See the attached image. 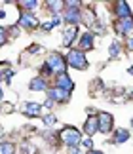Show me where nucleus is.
I'll use <instances>...</instances> for the list:
<instances>
[{
  "label": "nucleus",
  "mask_w": 133,
  "mask_h": 154,
  "mask_svg": "<svg viewBox=\"0 0 133 154\" xmlns=\"http://www.w3.org/2000/svg\"><path fill=\"white\" fill-rule=\"evenodd\" d=\"M88 154H103L101 150H95V149H91V150H88Z\"/></svg>",
  "instance_id": "29"
},
{
  "label": "nucleus",
  "mask_w": 133,
  "mask_h": 154,
  "mask_svg": "<svg viewBox=\"0 0 133 154\" xmlns=\"http://www.w3.org/2000/svg\"><path fill=\"white\" fill-rule=\"evenodd\" d=\"M48 69L51 70V74L55 72V74H63L66 72V59L61 55L59 51H51L50 55H48Z\"/></svg>",
  "instance_id": "2"
},
{
  "label": "nucleus",
  "mask_w": 133,
  "mask_h": 154,
  "mask_svg": "<svg viewBox=\"0 0 133 154\" xmlns=\"http://www.w3.org/2000/svg\"><path fill=\"white\" fill-rule=\"evenodd\" d=\"M6 38H8V31L4 27H0V46L6 44Z\"/></svg>",
  "instance_id": "25"
},
{
  "label": "nucleus",
  "mask_w": 133,
  "mask_h": 154,
  "mask_svg": "<svg viewBox=\"0 0 133 154\" xmlns=\"http://www.w3.org/2000/svg\"><path fill=\"white\" fill-rule=\"evenodd\" d=\"M65 23H69L70 27H76L78 21H82V11L80 10H65Z\"/></svg>",
  "instance_id": "11"
},
{
  "label": "nucleus",
  "mask_w": 133,
  "mask_h": 154,
  "mask_svg": "<svg viewBox=\"0 0 133 154\" xmlns=\"http://www.w3.org/2000/svg\"><path fill=\"white\" fill-rule=\"evenodd\" d=\"M4 97V93H2V88H0V99H2Z\"/></svg>",
  "instance_id": "31"
},
{
  "label": "nucleus",
  "mask_w": 133,
  "mask_h": 154,
  "mask_svg": "<svg viewBox=\"0 0 133 154\" xmlns=\"http://www.w3.org/2000/svg\"><path fill=\"white\" fill-rule=\"evenodd\" d=\"M55 114H51V112H48V114H44V124L46 126H53V124H55Z\"/></svg>",
  "instance_id": "24"
},
{
  "label": "nucleus",
  "mask_w": 133,
  "mask_h": 154,
  "mask_svg": "<svg viewBox=\"0 0 133 154\" xmlns=\"http://www.w3.org/2000/svg\"><path fill=\"white\" fill-rule=\"evenodd\" d=\"M19 6L25 11H32V10L38 8V2H36V0H23V2H19Z\"/></svg>",
  "instance_id": "17"
},
{
  "label": "nucleus",
  "mask_w": 133,
  "mask_h": 154,
  "mask_svg": "<svg viewBox=\"0 0 133 154\" xmlns=\"http://www.w3.org/2000/svg\"><path fill=\"white\" fill-rule=\"evenodd\" d=\"M97 124H99L101 133H110L112 128H114V118H112L110 112L101 110V112H97Z\"/></svg>",
  "instance_id": "4"
},
{
  "label": "nucleus",
  "mask_w": 133,
  "mask_h": 154,
  "mask_svg": "<svg viewBox=\"0 0 133 154\" xmlns=\"http://www.w3.org/2000/svg\"><path fill=\"white\" fill-rule=\"evenodd\" d=\"M69 95H70L69 91L59 90V88H53V90L48 91V97H50L53 103H65V101H69Z\"/></svg>",
  "instance_id": "9"
},
{
  "label": "nucleus",
  "mask_w": 133,
  "mask_h": 154,
  "mask_svg": "<svg viewBox=\"0 0 133 154\" xmlns=\"http://www.w3.org/2000/svg\"><path fill=\"white\" fill-rule=\"evenodd\" d=\"M23 112L27 116H40L42 114V105L40 103H25L23 105Z\"/></svg>",
  "instance_id": "13"
},
{
  "label": "nucleus",
  "mask_w": 133,
  "mask_h": 154,
  "mask_svg": "<svg viewBox=\"0 0 133 154\" xmlns=\"http://www.w3.org/2000/svg\"><path fill=\"white\" fill-rule=\"evenodd\" d=\"M131 128H133V118H131Z\"/></svg>",
  "instance_id": "32"
},
{
  "label": "nucleus",
  "mask_w": 133,
  "mask_h": 154,
  "mask_svg": "<svg viewBox=\"0 0 133 154\" xmlns=\"http://www.w3.org/2000/svg\"><path fill=\"white\" fill-rule=\"evenodd\" d=\"M59 23H61V21H59V17H57V15H53L50 21H46L44 25H42V29H44V31H51V29H55Z\"/></svg>",
  "instance_id": "18"
},
{
  "label": "nucleus",
  "mask_w": 133,
  "mask_h": 154,
  "mask_svg": "<svg viewBox=\"0 0 133 154\" xmlns=\"http://www.w3.org/2000/svg\"><path fill=\"white\" fill-rule=\"evenodd\" d=\"M44 105H46V106H53V105H55V103H53V101H51V99H50V97H48Z\"/></svg>",
  "instance_id": "27"
},
{
  "label": "nucleus",
  "mask_w": 133,
  "mask_h": 154,
  "mask_svg": "<svg viewBox=\"0 0 133 154\" xmlns=\"http://www.w3.org/2000/svg\"><path fill=\"white\" fill-rule=\"evenodd\" d=\"M55 88H59V90H65V91H72V88H74V82H72V78L66 72L63 74H57V78H55Z\"/></svg>",
  "instance_id": "7"
},
{
  "label": "nucleus",
  "mask_w": 133,
  "mask_h": 154,
  "mask_svg": "<svg viewBox=\"0 0 133 154\" xmlns=\"http://www.w3.org/2000/svg\"><path fill=\"white\" fill-rule=\"evenodd\" d=\"M128 139H129V129H128V128H118V129H114V143H116V145L128 143Z\"/></svg>",
  "instance_id": "14"
},
{
  "label": "nucleus",
  "mask_w": 133,
  "mask_h": 154,
  "mask_svg": "<svg viewBox=\"0 0 133 154\" xmlns=\"http://www.w3.org/2000/svg\"><path fill=\"white\" fill-rule=\"evenodd\" d=\"M114 14H116L118 19H124V17H129L131 15V8L128 2H116L114 4Z\"/></svg>",
  "instance_id": "12"
},
{
  "label": "nucleus",
  "mask_w": 133,
  "mask_h": 154,
  "mask_svg": "<svg viewBox=\"0 0 133 154\" xmlns=\"http://www.w3.org/2000/svg\"><path fill=\"white\" fill-rule=\"evenodd\" d=\"M15 149H14V145L11 143H2L0 145V154H14Z\"/></svg>",
  "instance_id": "20"
},
{
  "label": "nucleus",
  "mask_w": 133,
  "mask_h": 154,
  "mask_svg": "<svg viewBox=\"0 0 133 154\" xmlns=\"http://www.w3.org/2000/svg\"><path fill=\"white\" fill-rule=\"evenodd\" d=\"M76 34H78V27H69L65 31L63 34V44L65 46H72V42H74V38H76Z\"/></svg>",
  "instance_id": "15"
},
{
  "label": "nucleus",
  "mask_w": 133,
  "mask_h": 154,
  "mask_svg": "<svg viewBox=\"0 0 133 154\" xmlns=\"http://www.w3.org/2000/svg\"><path fill=\"white\" fill-rule=\"evenodd\" d=\"M114 29H116V32L120 34V36H128V34L133 31V15L124 17V19H118L116 25H114Z\"/></svg>",
  "instance_id": "5"
},
{
  "label": "nucleus",
  "mask_w": 133,
  "mask_h": 154,
  "mask_svg": "<svg viewBox=\"0 0 133 154\" xmlns=\"http://www.w3.org/2000/svg\"><path fill=\"white\" fill-rule=\"evenodd\" d=\"M29 90H32V91H44V90H48V82L38 76V78L31 80V84H29Z\"/></svg>",
  "instance_id": "16"
},
{
  "label": "nucleus",
  "mask_w": 133,
  "mask_h": 154,
  "mask_svg": "<svg viewBox=\"0 0 133 154\" xmlns=\"http://www.w3.org/2000/svg\"><path fill=\"white\" fill-rule=\"evenodd\" d=\"M59 137H61V143L66 145V149H74V146L82 145V133L74 126H65L59 133Z\"/></svg>",
  "instance_id": "1"
},
{
  "label": "nucleus",
  "mask_w": 133,
  "mask_h": 154,
  "mask_svg": "<svg viewBox=\"0 0 133 154\" xmlns=\"http://www.w3.org/2000/svg\"><path fill=\"white\" fill-rule=\"evenodd\" d=\"M120 50H122V48H120V44L116 42V40H114V42L108 46V55H110L112 59H116V57L120 55Z\"/></svg>",
  "instance_id": "19"
},
{
  "label": "nucleus",
  "mask_w": 133,
  "mask_h": 154,
  "mask_svg": "<svg viewBox=\"0 0 133 154\" xmlns=\"http://www.w3.org/2000/svg\"><path fill=\"white\" fill-rule=\"evenodd\" d=\"M19 25L25 27V29H34V27H38V19L34 17L32 11H21V15H19Z\"/></svg>",
  "instance_id": "6"
},
{
  "label": "nucleus",
  "mask_w": 133,
  "mask_h": 154,
  "mask_svg": "<svg viewBox=\"0 0 133 154\" xmlns=\"http://www.w3.org/2000/svg\"><path fill=\"white\" fill-rule=\"evenodd\" d=\"M70 154H80V150H78V146H74V149H69Z\"/></svg>",
  "instance_id": "28"
},
{
  "label": "nucleus",
  "mask_w": 133,
  "mask_h": 154,
  "mask_svg": "<svg viewBox=\"0 0 133 154\" xmlns=\"http://www.w3.org/2000/svg\"><path fill=\"white\" fill-rule=\"evenodd\" d=\"M99 131V124H97V114H89L86 124H84V133L88 135V137H91Z\"/></svg>",
  "instance_id": "8"
},
{
  "label": "nucleus",
  "mask_w": 133,
  "mask_h": 154,
  "mask_svg": "<svg viewBox=\"0 0 133 154\" xmlns=\"http://www.w3.org/2000/svg\"><path fill=\"white\" fill-rule=\"evenodd\" d=\"M82 2H78V0H66L65 2V10H80Z\"/></svg>",
  "instance_id": "22"
},
{
  "label": "nucleus",
  "mask_w": 133,
  "mask_h": 154,
  "mask_svg": "<svg viewBox=\"0 0 133 154\" xmlns=\"http://www.w3.org/2000/svg\"><path fill=\"white\" fill-rule=\"evenodd\" d=\"M48 6H50V10L53 11V14H57V11H61V8L65 6V2H59V0H55V2H48Z\"/></svg>",
  "instance_id": "23"
},
{
  "label": "nucleus",
  "mask_w": 133,
  "mask_h": 154,
  "mask_svg": "<svg viewBox=\"0 0 133 154\" xmlns=\"http://www.w3.org/2000/svg\"><path fill=\"white\" fill-rule=\"evenodd\" d=\"M82 145H84V146H86V149H89V150H91V146H93V141H91V137H88V139H84V141H82Z\"/></svg>",
  "instance_id": "26"
},
{
  "label": "nucleus",
  "mask_w": 133,
  "mask_h": 154,
  "mask_svg": "<svg viewBox=\"0 0 133 154\" xmlns=\"http://www.w3.org/2000/svg\"><path fill=\"white\" fill-rule=\"evenodd\" d=\"M128 44H129V48L133 50V38H129V42H128Z\"/></svg>",
  "instance_id": "30"
},
{
  "label": "nucleus",
  "mask_w": 133,
  "mask_h": 154,
  "mask_svg": "<svg viewBox=\"0 0 133 154\" xmlns=\"http://www.w3.org/2000/svg\"><path fill=\"white\" fill-rule=\"evenodd\" d=\"M66 63H69L72 69H78V70L88 69V59L84 55V51H80V50H70L66 53Z\"/></svg>",
  "instance_id": "3"
},
{
  "label": "nucleus",
  "mask_w": 133,
  "mask_h": 154,
  "mask_svg": "<svg viewBox=\"0 0 133 154\" xmlns=\"http://www.w3.org/2000/svg\"><path fill=\"white\" fill-rule=\"evenodd\" d=\"M82 19H86V21H84L86 25H93V23L97 21V19H95V15H93V10H91V8H88V11H86V17H82Z\"/></svg>",
  "instance_id": "21"
},
{
  "label": "nucleus",
  "mask_w": 133,
  "mask_h": 154,
  "mask_svg": "<svg viewBox=\"0 0 133 154\" xmlns=\"http://www.w3.org/2000/svg\"><path fill=\"white\" fill-rule=\"evenodd\" d=\"M93 34L91 32H84L82 36H80V40H78V46H80V51H91L93 50Z\"/></svg>",
  "instance_id": "10"
}]
</instances>
